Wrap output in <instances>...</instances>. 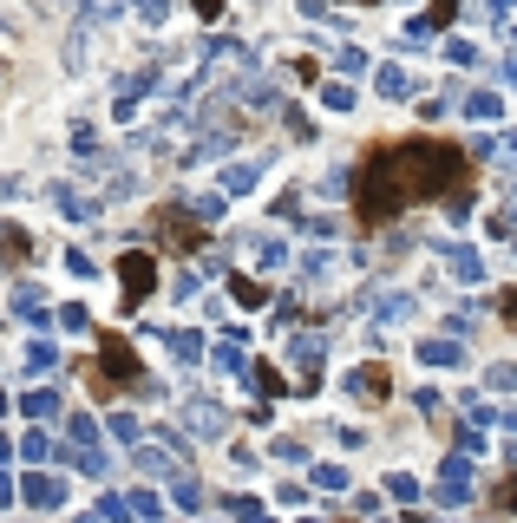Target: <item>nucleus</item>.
Segmentation results:
<instances>
[{"instance_id": "obj_5", "label": "nucleus", "mask_w": 517, "mask_h": 523, "mask_svg": "<svg viewBox=\"0 0 517 523\" xmlns=\"http://www.w3.org/2000/svg\"><path fill=\"white\" fill-rule=\"evenodd\" d=\"M452 14H458V0H432V20H439V26H446Z\"/></svg>"}, {"instance_id": "obj_3", "label": "nucleus", "mask_w": 517, "mask_h": 523, "mask_svg": "<svg viewBox=\"0 0 517 523\" xmlns=\"http://www.w3.org/2000/svg\"><path fill=\"white\" fill-rule=\"evenodd\" d=\"M105 360H112V373H118V379H131V373H138V367H131V347H125V341H112V347H105Z\"/></svg>"}, {"instance_id": "obj_6", "label": "nucleus", "mask_w": 517, "mask_h": 523, "mask_svg": "<svg viewBox=\"0 0 517 523\" xmlns=\"http://www.w3.org/2000/svg\"><path fill=\"white\" fill-rule=\"evenodd\" d=\"M197 14H203V20H216V14H223V0H197Z\"/></svg>"}, {"instance_id": "obj_1", "label": "nucleus", "mask_w": 517, "mask_h": 523, "mask_svg": "<svg viewBox=\"0 0 517 523\" xmlns=\"http://www.w3.org/2000/svg\"><path fill=\"white\" fill-rule=\"evenodd\" d=\"M472 190V171L465 157H458L452 145H426V137H413V145H387L373 151L361 163V177H353V203H361V223H393L400 210H413L426 197H465Z\"/></svg>"}, {"instance_id": "obj_7", "label": "nucleus", "mask_w": 517, "mask_h": 523, "mask_svg": "<svg viewBox=\"0 0 517 523\" xmlns=\"http://www.w3.org/2000/svg\"><path fill=\"white\" fill-rule=\"evenodd\" d=\"M504 321H511V327H517V294H504Z\"/></svg>"}, {"instance_id": "obj_4", "label": "nucleus", "mask_w": 517, "mask_h": 523, "mask_svg": "<svg viewBox=\"0 0 517 523\" xmlns=\"http://www.w3.org/2000/svg\"><path fill=\"white\" fill-rule=\"evenodd\" d=\"M230 288H236V301H242V308H256V301H262V288H256V282H242V275H236Z\"/></svg>"}, {"instance_id": "obj_2", "label": "nucleus", "mask_w": 517, "mask_h": 523, "mask_svg": "<svg viewBox=\"0 0 517 523\" xmlns=\"http://www.w3.org/2000/svg\"><path fill=\"white\" fill-rule=\"evenodd\" d=\"M118 275H125V308H138V301L151 294V282H157L151 256H118Z\"/></svg>"}]
</instances>
